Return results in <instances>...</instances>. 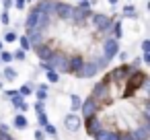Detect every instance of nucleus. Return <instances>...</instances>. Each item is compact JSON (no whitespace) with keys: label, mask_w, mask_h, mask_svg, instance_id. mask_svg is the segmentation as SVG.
<instances>
[{"label":"nucleus","mask_w":150,"mask_h":140,"mask_svg":"<svg viewBox=\"0 0 150 140\" xmlns=\"http://www.w3.org/2000/svg\"><path fill=\"white\" fill-rule=\"evenodd\" d=\"M148 80V76L144 74V72H140V70H134L129 76H127V80H125V85H127V91H125V97H129V95H136L142 87H144V82Z\"/></svg>","instance_id":"obj_1"},{"label":"nucleus","mask_w":150,"mask_h":140,"mask_svg":"<svg viewBox=\"0 0 150 140\" xmlns=\"http://www.w3.org/2000/svg\"><path fill=\"white\" fill-rule=\"evenodd\" d=\"M91 97H93L95 101H99V103H109V99H111V82H109L107 78H103L101 82H97V85L93 87Z\"/></svg>","instance_id":"obj_2"},{"label":"nucleus","mask_w":150,"mask_h":140,"mask_svg":"<svg viewBox=\"0 0 150 140\" xmlns=\"http://www.w3.org/2000/svg\"><path fill=\"white\" fill-rule=\"evenodd\" d=\"M136 68H132V66H127V64H123V66H119V68H113L105 78L109 80V82H123L125 85V80H127V76L134 72Z\"/></svg>","instance_id":"obj_3"},{"label":"nucleus","mask_w":150,"mask_h":140,"mask_svg":"<svg viewBox=\"0 0 150 140\" xmlns=\"http://www.w3.org/2000/svg\"><path fill=\"white\" fill-rule=\"evenodd\" d=\"M50 68L56 70L58 74L68 72V56H66L64 52H54L52 58H50Z\"/></svg>","instance_id":"obj_4"},{"label":"nucleus","mask_w":150,"mask_h":140,"mask_svg":"<svg viewBox=\"0 0 150 140\" xmlns=\"http://www.w3.org/2000/svg\"><path fill=\"white\" fill-rule=\"evenodd\" d=\"M99 109H101V103L99 101H95L93 97H86L82 103H80V117H84V119H88V117H93V115H97L99 113Z\"/></svg>","instance_id":"obj_5"},{"label":"nucleus","mask_w":150,"mask_h":140,"mask_svg":"<svg viewBox=\"0 0 150 140\" xmlns=\"http://www.w3.org/2000/svg\"><path fill=\"white\" fill-rule=\"evenodd\" d=\"M88 21H91V25L99 31V33H107L109 29H111V19L107 17V15H103V13H97V15H91L88 17Z\"/></svg>","instance_id":"obj_6"},{"label":"nucleus","mask_w":150,"mask_h":140,"mask_svg":"<svg viewBox=\"0 0 150 140\" xmlns=\"http://www.w3.org/2000/svg\"><path fill=\"white\" fill-rule=\"evenodd\" d=\"M97 74H99V66L95 64V60H93V62H82V66L74 72L76 78H93V76H97Z\"/></svg>","instance_id":"obj_7"},{"label":"nucleus","mask_w":150,"mask_h":140,"mask_svg":"<svg viewBox=\"0 0 150 140\" xmlns=\"http://www.w3.org/2000/svg\"><path fill=\"white\" fill-rule=\"evenodd\" d=\"M80 126H82V117H80L76 111H72V113H68V115L64 117V128H66V132L76 134V132L80 130Z\"/></svg>","instance_id":"obj_8"},{"label":"nucleus","mask_w":150,"mask_h":140,"mask_svg":"<svg viewBox=\"0 0 150 140\" xmlns=\"http://www.w3.org/2000/svg\"><path fill=\"white\" fill-rule=\"evenodd\" d=\"M117 54H119V41L113 39V37L105 39V41H103V58H107V60L111 62Z\"/></svg>","instance_id":"obj_9"},{"label":"nucleus","mask_w":150,"mask_h":140,"mask_svg":"<svg viewBox=\"0 0 150 140\" xmlns=\"http://www.w3.org/2000/svg\"><path fill=\"white\" fill-rule=\"evenodd\" d=\"M127 134H129L132 140H148V138H150V126H148V122H142V126L134 128V130L127 132Z\"/></svg>","instance_id":"obj_10"},{"label":"nucleus","mask_w":150,"mask_h":140,"mask_svg":"<svg viewBox=\"0 0 150 140\" xmlns=\"http://www.w3.org/2000/svg\"><path fill=\"white\" fill-rule=\"evenodd\" d=\"M88 17H91V11H84V9H78V6L74 9V6H72V13H70V19H68V21H72L74 25L80 27V25H84V21H86Z\"/></svg>","instance_id":"obj_11"},{"label":"nucleus","mask_w":150,"mask_h":140,"mask_svg":"<svg viewBox=\"0 0 150 140\" xmlns=\"http://www.w3.org/2000/svg\"><path fill=\"white\" fill-rule=\"evenodd\" d=\"M70 13H72V6H70L68 2H56L54 17H58L60 21H68V19H70Z\"/></svg>","instance_id":"obj_12"},{"label":"nucleus","mask_w":150,"mask_h":140,"mask_svg":"<svg viewBox=\"0 0 150 140\" xmlns=\"http://www.w3.org/2000/svg\"><path fill=\"white\" fill-rule=\"evenodd\" d=\"M101 128H103V122H101V117L93 115V117L84 119V130H86V134H88V136H95V134H97Z\"/></svg>","instance_id":"obj_13"},{"label":"nucleus","mask_w":150,"mask_h":140,"mask_svg":"<svg viewBox=\"0 0 150 140\" xmlns=\"http://www.w3.org/2000/svg\"><path fill=\"white\" fill-rule=\"evenodd\" d=\"M43 33L45 31H39V29H27V39H29V45L31 48H39L43 43Z\"/></svg>","instance_id":"obj_14"},{"label":"nucleus","mask_w":150,"mask_h":140,"mask_svg":"<svg viewBox=\"0 0 150 140\" xmlns=\"http://www.w3.org/2000/svg\"><path fill=\"white\" fill-rule=\"evenodd\" d=\"M11 105H13L15 109H19L21 113H25V111L29 109V105L25 103V97H23V95H19V91H17V93L11 97Z\"/></svg>","instance_id":"obj_15"},{"label":"nucleus","mask_w":150,"mask_h":140,"mask_svg":"<svg viewBox=\"0 0 150 140\" xmlns=\"http://www.w3.org/2000/svg\"><path fill=\"white\" fill-rule=\"evenodd\" d=\"M95 140H119V132H115V130H105V128H101L95 136H93Z\"/></svg>","instance_id":"obj_16"},{"label":"nucleus","mask_w":150,"mask_h":140,"mask_svg":"<svg viewBox=\"0 0 150 140\" xmlns=\"http://www.w3.org/2000/svg\"><path fill=\"white\" fill-rule=\"evenodd\" d=\"M39 13L47 15V17H54V9H56V2H52V0H41V2L35 6Z\"/></svg>","instance_id":"obj_17"},{"label":"nucleus","mask_w":150,"mask_h":140,"mask_svg":"<svg viewBox=\"0 0 150 140\" xmlns=\"http://www.w3.org/2000/svg\"><path fill=\"white\" fill-rule=\"evenodd\" d=\"M35 52H37V56H39L41 62H50V58H52V54H54V50H52L50 45H45V43H41L39 48H35Z\"/></svg>","instance_id":"obj_18"},{"label":"nucleus","mask_w":150,"mask_h":140,"mask_svg":"<svg viewBox=\"0 0 150 140\" xmlns=\"http://www.w3.org/2000/svg\"><path fill=\"white\" fill-rule=\"evenodd\" d=\"M82 58L80 56H72V58H68V74H74L80 66H82Z\"/></svg>","instance_id":"obj_19"},{"label":"nucleus","mask_w":150,"mask_h":140,"mask_svg":"<svg viewBox=\"0 0 150 140\" xmlns=\"http://www.w3.org/2000/svg\"><path fill=\"white\" fill-rule=\"evenodd\" d=\"M13 126H15L17 130H25V128L29 126V122H27L25 113H21V111H19V113L15 115V119H13Z\"/></svg>","instance_id":"obj_20"},{"label":"nucleus","mask_w":150,"mask_h":140,"mask_svg":"<svg viewBox=\"0 0 150 140\" xmlns=\"http://www.w3.org/2000/svg\"><path fill=\"white\" fill-rule=\"evenodd\" d=\"M80 103H82V99L78 95H70V107H72V111H78L80 109Z\"/></svg>","instance_id":"obj_21"},{"label":"nucleus","mask_w":150,"mask_h":140,"mask_svg":"<svg viewBox=\"0 0 150 140\" xmlns=\"http://www.w3.org/2000/svg\"><path fill=\"white\" fill-rule=\"evenodd\" d=\"M43 134H47V136H52V138H58V130H56L54 124H45V126H43Z\"/></svg>","instance_id":"obj_22"},{"label":"nucleus","mask_w":150,"mask_h":140,"mask_svg":"<svg viewBox=\"0 0 150 140\" xmlns=\"http://www.w3.org/2000/svg\"><path fill=\"white\" fill-rule=\"evenodd\" d=\"M123 15H125L127 19H138V11H136L132 4H127V6L123 9Z\"/></svg>","instance_id":"obj_23"},{"label":"nucleus","mask_w":150,"mask_h":140,"mask_svg":"<svg viewBox=\"0 0 150 140\" xmlns=\"http://www.w3.org/2000/svg\"><path fill=\"white\" fill-rule=\"evenodd\" d=\"M111 29H113V39L119 41V37H121V23L119 21L117 23H111Z\"/></svg>","instance_id":"obj_24"},{"label":"nucleus","mask_w":150,"mask_h":140,"mask_svg":"<svg viewBox=\"0 0 150 140\" xmlns=\"http://www.w3.org/2000/svg\"><path fill=\"white\" fill-rule=\"evenodd\" d=\"M45 76H47V82H52V85H56V82L60 80V74H58L56 70H47Z\"/></svg>","instance_id":"obj_25"},{"label":"nucleus","mask_w":150,"mask_h":140,"mask_svg":"<svg viewBox=\"0 0 150 140\" xmlns=\"http://www.w3.org/2000/svg\"><path fill=\"white\" fill-rule=\"evenodd\" d=\"M33 93V85L31 82H27V85H23L21 89H19V95H23V97H29Z\"/></svg>","instance_id":"obj_26"},{"label":"nucleus","mask_w":150,"mask_h":140,"mask_svg":"<svg viewBox=\"0 0 150 140\" xmlns=\"http://www.w3.org/2000/svg\"><path fill=\"white\" fill-rule=\"evenodd\" d=\"M0 62L11 64V62H13V54H11V52H4V50H0Z\"/></svg>","instance_id":"obj_27"},{"label":"nucleus","mask_w":150,"mask_h":140,"mask_svg":"<svg viewBox=\"0 0 150 140\" xmlns=\"http://www.w3.org/2000/svg\"><path fill=\"white\" fill-rule=\"evenodd\" d=\"M19 43H21V50H23V52H29V50H31V45H29V39H27L25 35H19Z\"/></svg>","instance_id":"obj_28"},{"label":"nucleus","mask_w":150,"mask_h":140,"mask_svg":"<svg viewBox=\"0 0 150 140\" xmlns=\"http://www.w3.org/2000/svg\"><path fill=\"white\" fill-rule=\"evenodd\" d=\"M4 78H6V80H15V78H17V70H13L11 66H6V68H4Z\"/></svg>","instance_id":"obj_29"},{"label":"nucleus","mask_w":150,"mask_h":140,"mask_svg":"<svg viewBox=\"0 0 150 140\" xmlns=\"http://www.w3.org/2000/svg\"><path fill=\"white\" fill-rule=\"evenodd\" d=\"M37 122H39V126H41V128H43L45 124H50V119H47V113H45V111H39V113H37Z\"/></svg>","instance_id":"obj_30"},{"label":"nucleus","mask_w":150,"mask_h":140,"mask_svg":"<svg viewBox=\"0 0 150 140\" xmlns=\"http://www.w3.org/2000/svg\"><path fill=\"white\" fill-rule=\"evenodd\" d=\"M19 39V35L15 33V31H8L6 35H4V41H8V43H13V41H17Z\"/></svg>","instance_id":"obj_31"},{"label":"nucleus","mask_w":150,"mask_h":140,"mask_svg":"<svg viewBox=\"0 0 150 140\" xmlns=\"http://www.w3.org/2000/svg\"><path fill=\"white\" fill-rule=\"evenodd\" d=\"M25 56H27V54H25V52H23V50L19 48V50H17V52L13 54V60H19V62H23V60H25Z\"/></svg>","instance_id":"obj_32"},{"label":"nucleus","mask_w":150,"mask_h":140,"mask_svg":"<svg viewBox=\"0 0 150 140\" xmlns=\"http://www.w3.org/2000/svg\"><path fill=\"white\" fill-rule=\"evenodd\" d=\"M35 97H37L41 103H43V101L47 99V91H43V89H37V91H35Z\"/></svg>","instance_id":"obj_33"},{"label":"nucleus","mask_w":150,"mask_h":140,"mask_svg":"<svg viewBox=\"0 0 150 140\" xmlns=\"http://www.w3.org/2000/svg\"><path fill=\"white\" fill-rule=\"evenodd\" d=\"M0 23H2V25H8V23H11V19H8V11H2V13H0Z\"/></svg>","instance_id":"obj_34"},{"label":"nucleus","mask_w":150,"mask_h":140,"mask_svg":"<svg viewBox=\"0 0 150 140\" xmlns=\"http://www.w3.org/2000/svg\"><path fill=\"white\" fill-rule=\"evenodd\" d=\"M33 136H35V140H45V134H43V130H35V132H33Z\"/></svg>","instance_id":"obj_35"},{"label":"nucleus","mask_w":150,"mask_h":140,"mask_svg":"<svg viewBox=\"0 0 150 140\" xmlns=\"http://www.w3.org/2000/svg\"><path fill=\"white\" fill-rule=\"evenodd\" d=\"M25 2H27V0H13V4L21 11V9H25Z\"/></svg>","instance_id":"obj_36"},{"label":"nucleus","mask_w":150,"mask_h":140,"mask_svg":"<svg viewBox=\"0 0 150 140\" xmlns=\"http://www.w3.org/2000/svg\"><path fill=\"white\" fill-rule=\"evenodd\" d=\"M0 140H13V136L8 132H0Z\"/></svg>","instance_id":"obj_37"},{"label":"nucleus","mask_w":150,"mask_h":140,"mask_svg":"<svg viewBox=\"0 0 150 140\" xmlns=\"http://www.w3.org/2000/svg\"><path fill=\"white\" fill-rule=\"evenodd\" d=\"M142 52H150V41H142Z\"/></svg>","instance_id":"obj_38"},{"label":"nucleus","mask_w":150,"mask_h":140,"mask_svg":"<svg viewBox=\"0 0 150 140\" xmlns=\"http://www.w3.org/2000/svg\"><path fill=\"white\" fill-rule=\"evenodd\" d=\"M142 62H150V52H142Z\"/></svg>","instance_id":"obj_39"},{"label":"nucleus","mask_w":150,"mask_h":140,"mask_svg":"<svg viewBox=\"0 0 150 140\" xmlns=\"http://www.w3.org/2000/svg\"><path fill=\"white\" fill-rule=\"evenodd\" d=\"M41 70H43V72H47V70H52V68H50V62H41Z\"/></svg>","instance_id":"obj_40"},{"label":"nucleus","mask_w":150,"mask_h":140,"mask_svg":"<svg viewBox=\"0 0 150 140\" xmlns=\"http://www.w3.org/2000/svg\"><path fill=\"white\" fill-rule=\"evenodd\" d=\"M8 130H11L8 124H0V132H8Z\"/></svg>","instance_id":"obj_41"},{"label":"nucleus","mask_w":150,"mask_h":140,"mask_svg":"<svg viewBox=\"0 0 150 140\" xmlns=\"http://www.w3.org/2000/svg\"><path fill=\"white\" fill-rule=\"evenodd\" d=\"M2 4H4V11H8V9L13 6V0H4V2H2Z\"/></svg>","instance_id":"obj_42"},{"label":"nucleus","mask_w":150,"mask_h":140,"mask_svg":"<svg viewBox=\"0 0 150 140\" xmlns=\"http://www.w3.org/2000/svg\"><path fill=\"white\" fill-rule=\"evenodd\" d=\"M35 111H37V113H39V111H43V103H41V101H39V103H35Z\"/></svg>","instance_id":"obj_43"},{"label":"nucleus","mask_w":150,"mask_h":140,"mask_svg":"<svg viewBox=\"0 0 150 140\" xmlns=\"http://www.w3.org/2000/svg\"><path fill=\"white\" fill-rule=\"evenodd\" d=\"M119 140H132L129 134H119Z\"/></svg>","instance_id":"obj_44"},{"label":"nucleus","mask_w":150,"mask_h":140,"mask_svg":"<svg viewBox=\"0 0 150 140\" xmlns=\"http://www.w3.org/2000/svg\"><path fill=\"white\" fill-rule=\"evenodd\" d=\"M107 2H109V4H117V0H107Z\"/></svg>","instance_id":"obj_45"},{"label":"nucleus","mask_w":150,"mask_h":140,"mask_svg":"<svg viewBox=\"0 0 150 140\" xmlns=\"http://www.w3.org/2000/svg\"><path fill=\"white\" fill-rule=\"evenodd\" d=\"M0 50H2V41H0Z\"/></svg>","instance_id":"obj_46"}]
</instances>
